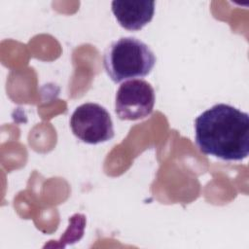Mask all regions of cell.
Returning <instances> with one entry per match:
<instances>
[{"label": "cell", "instance_id": "obj_2", "mask_svg": "<svg viewBox=\"0 0 249 249\" xmlns=\"http://www.w3.org/2000/svg\"><path fill=\"white\" fill-rule=\"evenodd\" d=\"M156 56L150 47L135 37H122L105 50L103 65L114 83L150 74L156 64Z\"/></svg>", "mask_w": 249, "mask_h": 249}, {"label": "cell", "instance_id": "obj_3", "mask_svg": "<svg viewBox=\"0 0 249 249\" xmlns=\"http://www.w3.org/2000/svg\"><path fill=\"white\" fill-rule=\"evenodd\" d=\"M73 134L82 142L91 145L111 140L114 126L109 112L97 103H84L78 106L70 118Z\"/></svg>", "mask_w": 249, "mask_h": 249}, {"label": "cell", "instance_id": "obj_1", "mask_svg": "<svg viewBox=\"0 0 249 249\" xmlns=\"http://www.w3.org/2000/svg\"><path fill=\"white\" fill-rule=\"evenodd\" d=\"M196 144L204 155L237 161L249 154V115L218 103L195 120Z\"/></svg>", "mask_w": 249, "mask_h": 249}, {"label": "cell", "instance_id": "obj_5", "mask_svg": "<svg viewBox=\"0 0 249 249\" xmlns=\"http://www.w3.org/2000/svg\"><path fill=\"white\" fill-rule=\"evenodd\" d=\"M155 1L124 0L112 2V12L122 27L137 31L148 24L155 14Z\"/></svg>", "mask_w": 249, "mask_h": 249}, {"label": "cell", "instance_id": "obj_4", "mask_svg": "<svg viewBox=\"0 0 249 249\" xmlns=\"http://www.w3.org/2000/svg\"><path fill=\"white\" fill-rule=\"evenodd\" d=\"M156 101L155 90L145 80L123 83L117 90L115 112L120 120L137 121L149 117Z\"/></svg>", "mask_w": 249, "mask_h": 249}]
</instances>
